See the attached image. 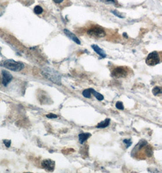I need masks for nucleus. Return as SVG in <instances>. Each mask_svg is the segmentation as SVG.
<instances>
[{
    "mask_svg": "<svg viewBox=\"0 0 162 173\" xmlns=\"http://www.w3.org/2000/svg\"><path fill=\"white\" fill-rule=\"evenodd\" d=\"M45 79L52 81L58 86L62 85V76L55 70L51 67H44L42 72Z\"/></svg>",
    "mask_w": 162,
    "mask_h": 173,
    "instance_id": "nucleus-1",
    "label": "nucleus"
},
{
    "mask_svg": "<svg viewBox=\"0 0 162 173\" xmlns=\"http://www.w3.org/2000/svg\"><path fill=\"white\" fill-rule=\"evenodd\" d=\"M1 66L5 68L9 69L10 71L18 72L21 71L24 67V65L21 62L16 61L13 60H6L2 62Z\"/></svg>",
    "mask_w": 162,
    "mask_h": 173,
    "instance_id": "nucleus-2",
    "label": "nucleus"
},
{
    "mask_svg": "<svg viewBox=\"0 0 162 173\" xmlns=\"http://www.w3.org/2000/svg\"><path fill=\"white\" fill-rule=\"evenodd\" d=\"M88 35L94 38H103L106 36V33L103 27L99 26H93L87 31Z\"/></svg>",
    "mask_w": 162,
    "mask_h": 173,
    "instance_id": "nucleus-3",
    "label": "nucleus"
},
{
    "mask_svg": "<svg viewBox=\"0 0 162 173\" xmlns=\"http://www.w3.org/2000/svg\"><path fill=\"white\" fill-rule=\"evenodd\" d=\"M160 62V57L158 52L153 51L149 53L146 59V63L150 66L158 65Z\"/></svg>",
    "mask_w": 162,
    "mask_h": 173,
    "instance_id": "nucleus-4",
    "label": "nucleus"
},
{
    "mask_svg": "<svg viewBox=\"0 0 162 173\" xmlns=\"http://www.w3.org/2000/svg\"><path fill=\"white\" fill-rule=\"evenodd\" d=\"M128 75L127 67L123 66H119L114 68L111 72V76L112 77L120 79L125 78Z\"/></svg>",
    "mask_w": 162,
    "mask_h": 173,
    "instance_id": "nucleus-5",
    "label": "nucleus"
},
{
    "mask_svg": "<svg viewBox=\"0 0 162 173\" xmlns=\"http://www.w3.org/2000/svg\"><path fill=\"white\" fill-rule=\"evenodd\" d=\"M42 166L47 171L52 172L55 170V161L51 160V159H46V160L42 161Z\"/></svg>",
    "mask_w": 162,
    "mask_h": 173,
    "instance_id": "nucleus-6",
    "label": "nucleus"
},
{
    "mask_svg": "<svg viewBox=\"0 0 162 173\" xmlns=\"http://www.w3.org/2000/svg\"><path fill=\"white\" fill-rule=\"evenodd\" d=\"M2 83L4 86H8V85L10 83V82L13 79L12 75L7 71L3 70L2 71Z\"/></svg>",
    "mask_w": 162,
    "mask_h": 173,
    "instance_id": "nucleus-7",
    "label": "nucleus"
},
{
    "mask_svg": "<svg viewBox=\"0 0 162 173\" xmlns=\"http://www.w3.org/2000/svg\"><path fill=\"white\" fill-rule=\"evenodd\" d=\"M64 32L65 33L66 35L69 37L70 39H71L73 41H74V42L76 43L77 44H81V42L80 40L75 35V34H73V33H72L71 31H69L68 29H64Z\"/></svg>",
    "mask_w": 162,
    "mask_h": 173,
    "instance_id": "nucleus-8",
    "label": "nucleus"
},
{
    "mask_svg": "<svg viewBox=\"0 0 162 173\" xmlns=\"http://www.w3.org/2000/svg\"><path fill=\"white\" fill-rule=\"evenodd\" d=\"M91 47L93 49V50L95 51L98 55H99L101 57L103 58H105L106 57V53L105 51H104V50H103L102 48H100L98 46H97L96 44H92L91 46Z\"/></svg>",
    "mask_w": 162,
    "mask_h": 173,
    "instance_id": "nucleus-9",
    "label": "nucleus"
},
{
    "mask_svg": "<svg viewBox=\"0 0 162 173\" xmlns=\"http://www.w3.org/2000/svg\"><path fill=\"white\" fill-rule=\"evenodd\" d=\"M91 134L89 133H83L78 135V140L81 144H83L89 137H91Z\"/></svg>",
    "mask_w": 162,
    "mask_h": 173,
    "instance_id": "nucleus-10",
    "label": "nucleus"
},
{
    "mask_svg": "<svg viewBox=\"0 0 162 173\" xmlns=\"http://www.w3.org/2000/svg\"><path fill=\"white\" fill-rule=\"evenodd\" d=\"M146 145H147V142L145 140H140L136 145V147H134V148L132 149V153H134V152H137L139 150L142 149L144 147H145Z\"/></svg>",
    "mask_w": 162,
    "mask_h": 173,
    "instance_id": "nucleus-11",
    "label": "nucleus"
},
{
    "mask_svg": "<svg viewBox=\"0 0 162 173\" xmlns=\"http://www.w3.org/2000/svg\"><path fill=\"white\" fill-rule=\"evenodd\" d=\"M110 122H111V119H106L105 120L99 123L97 125L96 128H105L107 127L109 125Z\"/></svg>",
    "mask_w": 162,
    "mask_h": 173,
    "instance_id": "nucleus-12",
    "label": "nucleus"
},
{
    "mask_svg": "<svg viewBox=\"0 0 162 173\" xmlns=\"http://www.w3.org/2000/svg\"><path fill=\"white\" fill-rule=\"evenodd\" d=\"M90 89V91L91 94H92L94 96H95V97L99 101H102L104 100V97L102 94H101L100 93L97 92L95 89H93L92 88H89Z\"/></svg>",
    "mask_w": 162,
    "mask_h": 173,
    "instance_id": "nucleus-13",
    "label": "nucleus"
},
{
    "mask_svg": "<svg viewBox=\"0 0 162 173\" xmlns=\"http://www.w3.org/2000/svg\"><path fill=\"white\" fill-rule=\"evenodd\" d=\"M145 153L146 156L148 157H150L152 156L153 151H152V147L150 146V145H146V147L145 148Z\"/></svg>",
    "mask_w": 162,
    "mask_h": 173,
    "instance_id": "nucleus-14",
    "label": "nucleus"
},
{
    "mask_svg": "<svg viewBox=\"0 0 162 173\" xmlns=\"http://www.w3.org/2000/svg\"><path fill=\"white\" fill-rule=\"evenodd\" d=\"M152 92L154 94V95L157 96L161 93V89L160 87L159 86L154 87L152 90Z\"/></svg>",
    "mask_w": 162,
    "mask_h": 173,
    "instance_id": "nucleus-15",
    "label": "nucleus"
},
{
    "mask_svg": "<svg viewBox=\"0 0 162 173\" xmlns=\"http://www.w3.org/2000/svg\"><path fill=\"white\" fill-rule=\"evenodd\" d=\"M33 11H34V13H35V14H37V15H40V14H42V13H43V8H42L41 6H36L35 7L34 9H33Z\"/></svg>",
    "mask_w": 162,
    "mask_h": 173,
    "instance_id": "nucleus-16",
    "label": "nucleus"
},
{
    "mask_svg": "<svg viewBox=\"0 0 162 173\" xmlns=\"http://www.w3.org/2000/svg\"><path fill=\"white\" fill-rule=\"evenodd\" d=\"M82 95H83V97H84L85 98H87V99L91 98V92L90 91V89H87L84 90L82 92Z\"/></svg>",
    "mask_w": 162,
    "mask_h": 173,
    "instance_id": "nucleus-17",
    "label": "nucleus"
},
{
    "mask_svg": "<svg viewBox=\"0 0 162 173\" xmlns=\"http://www.w3.org/2000/svg\"><path fill=\"white\" fill-rule=\"evenodd\" d=\"M116 107L120 110H123L125 108L123 104L121 101H117L116 104Z\"/></svg>",
    "mask_w": 162,
    "mask_h": 173,
    "instance_id": "nucleus-18",
    "label": "nucleus"
},
{
    "mask_svg": "<svg viewBox=\"0 0 162 173\" xmlns=\"http://www.w3.org/2000/svg\"><path fill=\"white\" fill-rule=\"evenodd\" d=\"M123 142L124 143L126 144V148L130 147L131 146L132 143V141H131V139H124V140H123Z\"/></svg>",
    "mask_w": 162,
    "mask_h": 173,
    "instance_id": "nucleus-19",
    "label": "nucleus"
},
{
    "mask_svg": "<svg viewBox=\"0 0 162 173\" xmlns=\"http://www.w3.org/2000/svg\"><path fill=\"white\" fill-rule=\"evenodd\" d=\"M46 117H47V118H48V119H57L58 117V116L57 115H55V114L51 113V114H47Z\"/></svg>",
    "mask_w": 162,
    "mask_h": 173,
    "instance_id": "nucleus-20",
    "label": "nucleus"
},
{
    "mask_svg": "<svg viewBox=\"0 0 162 173\" xmlns=\"http://www.w3.org/2000/svg\"><path fill=\"white\" fill-rule=\"evenodd\" d=\"M4 143L5 145V146L6 147H9L11 145V141L10 140H4Z\"/></svg>",
    "mask_w": 162,
    "mask_h": 173,
    "instance_id": "nucleus-21",
    "label": "nucleus"
},
{
    "mask_svg": "<svg viewBox=\"0 0 162 173\" xmlns=\"http://www.w3.org/2000/svg\"><path fill=\"white\" fill-rule=\"evenodd\" d=\"M4 11H5L4 7H3V6H0V16H1L3 14Z\"/></svg>",
    "mask_w": 162,
    "mask_h": 173,
    "instance_id": "nucleus-22",
    "label": "nucleus"
},
{
    "mask_svg": "<svg viewBox=\"0 0 162 173\" xmlns=\"http://www.w3.org/2000/svg\"><path fill=\"white\" fill-rule=\"evenodd\" d=\"M53 1L57 4H62L64 1V0H53Z\"/></svg>",
    "mask_w": 162,
    "mask_h": 173,
    "instance_id": "nucleus-23",
    "label": "nucleus"
}]
</instances>
